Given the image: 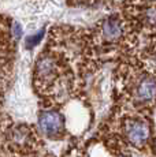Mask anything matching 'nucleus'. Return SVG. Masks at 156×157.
I'll return each mask as SVG.
<instances>
[{"label":"nucleus","mask_w":156,"mask_h":157,"mask_svg":"<svg viewBox=\"0 0 156 157\" xmlns=\"http://www.w3.org/2000/svg\"><path fill=\"white\" fill-rule=\"evenodd\" d=\"M67 71L60 55L53 51H45L38 56L34 66V82L40 92L56 90L59 83L63 82Z\"/></svg>","instance_id":"1"},{"label":"nucleus","mask_w":156,"mask_h":157,"mask_svg":"<svg viewBox=\"0 0 156 157\" xmlns=\"http://www.w3.org/2000/svg\"><path fill=\"white\" fill-rule=\"evenodd\" d=\"M95 37L100 45H115L125 37V23L118 17H108L101 21L95 30Z\"/></svg>","instance_id":"4"},{"label":"nucleus","mask_w":156,"mask_h":157,"mask_svg":"<svg viewBox=\"0 0 156 157\" xmlns=\"http://www.w3.org/2000/svg\"><path fill=\"white\" fill-rule=\"evenodd\" d=\"M129 93L134 102L138 104H152L155 98V77L148 71H142L138 75L131 74L129 82Z\"/></svg>","instance_id":"3"},{"label":"nucleus","mask_w":156,"mask_h":157,"mask_svg":"<svg viewBox=\"0 0 156 157\" xmlns=\"http://www.w3.org/2000/svg\"><path fill=\"white\" fill-rule=\"evenodd\" d=\"M123 157H130V156H123Z\"/></svg>","instance_id":"8"},{"label":"nucleus","mask_w":156,"mask_h":157,"mask_svg":"<svg viewBox=\"0 0 156 157\" xmlns=\"http://www.w3.org/2000/svg\"><path fill=\"white\" fill-rule=\"evenodd\" d=\"M38 126L47 137H59L64 132V117L55 109H45L38 116Z\"/></svg>","instance_id":"5"},{"label":"nucleus","mask_w":156,"mask_h":157,"mask_svg":"<svg viewBox=\"0 0 156 157\" xmlns=\"http://www.w3.org/2000/svg\"><path fill=\"white\" fill-rule=\"evenodd\" d=\"M121 128L125 141L134 147L146 146V144L152 141L154 131H152V127L149 126L148 120L129 116L122 120Z\"/></svg>","instance_id":"2"},{"label":"nucleus","mask_w":156,"mask_h":157,"mask_svg":"<svg viewBox=\"0 0 156 157\" xmlns=\"http://www.w3.org/2000/svg\"><path fill=\"white\" fill-rule=\"evenodd\" d=\"M11 34H13V38H15V40H19L21 36H22V28H21V25L18 22L13 23V28H11Z\"/></svg>","instance_id":"7"},{"label":"nucleus","mask_w":156,"mask_h":157,"mask_svg":"<svg viewBox=\"0 0 156 157\" xmlns=\"http://www.w3.org/2000/svg\"><path fill=\"white\" fill-rule=\"evenodd\" d=\"M44 33H45V30L41 29L38 33H36V34H33V36H30V37L26 38V43H25L26 48H28V49H32V48H34L36 45H37L41 41V38L44 37Z\"/></svg>","instance_id":"6"}]
</instances>
